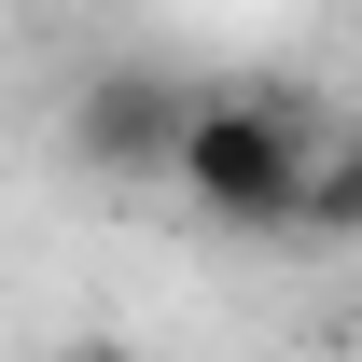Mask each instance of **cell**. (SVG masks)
Segmentation results:
<instances>
[{
  "instance_id": "3",
  "label": "cell",
  "mask_w": 362,
  "mask_h": 362,
  "mask_svg": "<svg viewBox=\"0 0 362 362\" xmlns=\"http://www.w3.org/2000/svg\"><path fill=\"white\" fill-rule=\"evenodd\" d=\"M293 237H334V251H362V112L349 126H320V168H307V223Z\"/></svg>"
},
{
  "instance_id": "2",
  "label": "cell",
  "mask_w": 362,
  "mask_h": 362,
  "mask_svg": "<svg viewBox=\"0 0 362 362\" xmlns=\"http://www.w3.org/2000/svg\"><path fill=\"white\" fill-rule=\"evenodd\" d=\"M195 70H168V56H112V70H84L70 84V153H84L98 181H168L181 139H195Z\"/></svg>"
},
{
  "instance_id": "5",
  "label": "cell",
  "mask_w": 362,
  "mask_h": 362,
  "mask_svg": "<svg viewBox=\"0 0 362 362\" xmlns=\"http://www.w3.org/2000/svg\"><path fill=\"white\" fill-rule=\"evenodd\" d=\"M349 334H362V279H349Z\"/></svg>"
},
{
  "instance_id": "4",
  "label": "cell",
  "mask_w": 362,
  "mask_h": 362,
  "mask_svg": "<svg viewBox=\"0 0 362 362\" xmlns=\"http://www.w3.org/2000/svg\"><path fill=\"white\" fill-rule=\"evenodd\" d=\"M28 362H139L126 334H56V349H28Z\"/></svg>"
},
{
  "instance_id": "1",
  "label": "cell",
  "mask_w": 362,
  "mask_h": 362,
  "mask_svg": "<svg viewBox=\"0 0 362 362\" xmlns=\"http://www.w3.org/2000/svg\"><path fill=\"white\" fill-rule=\"evenodd\" d=\"M307 168H320V112H307V98H279V84H209L168 181H181L223 237H293V223H307Z\"/></svg>"
}]
</instances>
